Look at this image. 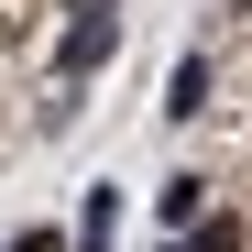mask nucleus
<instances>
[{
	"instance_id": "1",
	"label": "nucleus",
	"mask_w": 252,
	"mask_h": 252,
	"mask_svg": "<svg viewBox=\"0 0 252 252\" xmlns=\"http://www.w3.org/2000/svg\"><path fill=\"white\" fill-rule=\"evenodd\" d=\"M110 66V11H66V55H55V77H99Z\"/></svg>"
},
{
	"instance_id": "2",
	"label": "nucleus",
	"mask_w": 252,
	"mask_h": 252,
	"mask_svg": "<svg viewBox=\"0 0 252 252\" xmlns=\"http://www.w3.org/2000/svg\"><path fill=\"white\" fill-rule=\"evenodd\" d=\"M110 230H121V187H99V197H88V220H77V252H110Z\"/></svg>"
},
{
	"instance_id": "3",
	"label": "nucleus",
	"mask_w": 252,
	"mask_h": 252,
	"mask_svg": "<svg viewBox=\"0 0 252 252\" xmlns=\"http://www.w3.org/2000/svg\"><path fill=\"white\" fill-rule=\"evenodd\" d=\"M197 99H208V55H187V66H176V88H164V110H176V121H187Z\"/></svg>"
},
{
	"instance_id": "4",
	"label": "nucleus",
	"mask_w": 252,
	"mask_h": 252,
	"mask_svg": "<svg viewBox=\"0 0 252 252\" xmlns=\"http://www.w3.org/2000/svg\"><path fill=\"white\" fill-rule=\"evenodd\" d=\"M187 252H241V220H197V241Z\"/></svg>"
},
{
	"instance_id": "5",
	"label": "nucleus",
	"mask_w": 252,
	"mask_h": 252,
	"mask_svg": "<svg viewBox=\"0 0 252 252\" xmlns=\"http://www.w3.org/2000/svg\"><path fill=\"white\" fill-rule=\"evenodd\" d=\"M11 252H66V241H55V230H22V241H11Z\"/></svg>"
},
{
	"instance_id": "6",
	"label": "nucleus",
	"mask_w": 252,
	"mask_h": 252,
	"mask_svg": "<svg viewBox=\"0 0 252 252\" xmlns=\"http://www.w3.org/2000/svg\"><path fill=\"white\" fill-rule=\"evenodd\" d=\"M66 11H121V0H66Z\"/></svg>"
},
{
	"instance_id": "7",
	"label": "nucleus",
	"mask_w": 252,
	"mask_h": 252,
	"mask_svg": "<svg viewBox=\"0 0 252 252\" xmlns=\"http://www.w3.org/2000/svg\"><path fill=\"white\" fill-rule=\"evenodd\" d=\"M164 252H187V241H164Z\"/></svg>"
}]
</instances>
